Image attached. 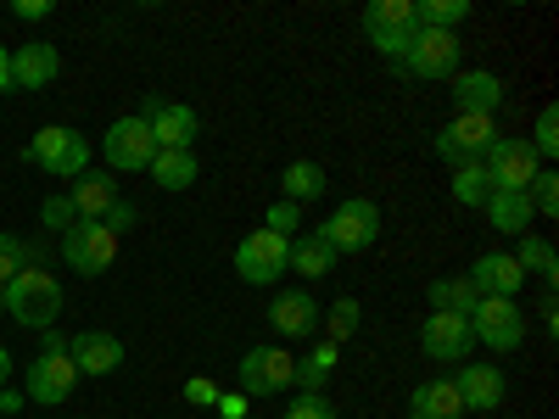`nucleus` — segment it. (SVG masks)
<instances>
[{
	"label": "nucleus",
	"instance_id": "39",
	"mask_svg": "<svg viewBox=\"0 0 559 419\" xmlns=\"http://www.w3.org/2000/svg\"><path fill=\"white\" fill-rule=\"evenodd\" d=\"M39 224H45V229H57V236H62V229H73L79 218H73L68 196H45V207H39Z\"/></svg>",
	"mask_w": 559,
	"mask_h": 419
},
{
	"label": "nucleus",
	"instance_id": "30",
	"mask_svg": "<svg viewBox=\"0 0 559 419\" xmlns=\"http://www.w3.org/2000/svg\"><path fill=\"white\" fill-rule=\"evenodd\" d=\"M364 28L369 34H408V28H419L414 23V0H376V7L364 12Z\"/></svg>",
	"mask_w": 559,
	"mask_h": 419
},
{
	"label": "nucleus",
	"instance_id": "16",
	"mask_svg": "<svg viewBox=\"0 0 559 419\" xmlns=\"http://www.w3.org/2000/svg\"><path fill=\"white\" fill-rule=\"evenodd\" d=\"M112 202H118V179H112V173H96V168H84V173L73 179V191H68V207H73V218H84V224H102Z\"/></svg>",
	"mask_w": 559,
	"mask_h": 419
},
{
	"label": "nucleus",
	"instance_id": "37",
	"mask_svg": "<svg viewBox=\"0 0 559 419\" xmlns=\"http://www.w3.org/2000/svg\"><path fill=\"white\" fill-rule=\"evenodd\" d=\"M286 419H336V403L324 397V392H297L286 403Z\"/></svg>",
	"mask_w": 559,
	"mask_h": 419
},
{
	"label": "nucleus",
	"instance_id": "10",
	"mask_svg": "<svg viewBox=\"0 0 559 419\" xmlns=\"http://www.w3.org/2000/svg\"><path fill=\"white\" fill-rule=\"evenodd\" d=\"M286 236H274V229H252V236L236 247V274L247 286H274L280 274H286Z\"/></svg>",
	"mask_w": 559,
	"mask_h": 419
},
{
	"label": "nucleus",
	"instance_id": "3",
	"mask_svg": "<svg viewBox=\"0 0 559 419\" xmlns=\"http://www.w3.org/2000/svg\"><path fill=\"white\" fill-rule=\"evenodd\" d=\"M471 336L492 352H515L526 342V313L515 297H481L476 313H471Z\"/></svg>",
	"mask_w": 559,
	"mask_h": 419
},
{
	"label": "nucleus",
	"instance_id": "7",
	"mask_svg": "<svg viewBox=\"0 0 559 419\" xmlns=\"http://www.w3.org/2000/svg\"><path fill=\"white\" fill-rule=\"evenodd\" d=\"M481 168L492 179V191H532V179L543 173V163H537V152L526 146V140H503V134L481 152Z\"/></svg>",
	"mask_w": 559,
	"mask_h": 419
},
{
	"label": "nucleus",
	"instance_id": "5",
	"mask_svg": "<svg viewBox=\"0 0 559 419\" xmlns=\"http://www.w3.org/2000/svg\"><path fill=\"white\" fill-rule=\"evenodd\" d=\"M112 258H118V236L107 224H73V229H62V263L68 268H79L84 279H96V274H107L112 268Z\"/></svg>",
	"mask_w": 559,
	"mask_h": 419
},
{
	"label": "nucleus",
	"instance_id": "45",
	"mask_svg": "<svg viewBox=\"0 0 559 419\" xmlns=\"http://www.w3.org/2000/svg\"><path fill=\"white\" fill-rule=\"evenodd\" d=\"M23 408H28L23 392H7V386H0V419H7V414H23Z\"/></svg>",
	"mask_w": 559,
	"mask_h": 419
},
{
	"label": "nucleus",
	"instance_id": "47",
	"mask_svg": "<svg viewBox=\"0 0 559 419\" xmlns=\"http://www.w3.org/2000/svg\"><path fill=\"white\" fill-rule=\"evenodd\" d=\"M45 352H68V336L62 331H45Z\"/></svg>",
	"mask_w": 559,
	"mask_h": 419
},
{
	"label": "nucleus",
	"instance_id": "20",
	"mask_svg": "<svg viewBox=\"0 0 559 419\" xmlns=\"http://www.w3.org/2000/svg\"><path fill=\"white\" fill-rule=\"evenodd\" d=\"M471 286L481 297H515L526 286V274H521V263L509 258V252H481L476 268H471Z\"/></svg>",
	"mask_w": 559,
	"mask_h": 419
},
{
	"label": "nucleus",
	"instance_id": "36",
	"mask_svg": "<svg viewBox=\"0 0 559 419\" xmlns=\"http://www.w3.org/2000/svg\"><path fill=\"white\" fill-rule=\"evenodd\" d=\"M526 202H532V213H543V218H554L559 213V173H537L532 179V191H526Z\"/></svg>",
	"mask_w": 559,
	"mask_h": 419
},
{
	"label": "nucleus",
	"instance_id": "25",
	"mask_svg": "<svg viewBox=\"0 0 559 419\" xmlns=\"http://www.w3.org/2000/svg\"><path fill=\"white\" fill-rule=\"evenodd\" d=\"M286 268H297L302 279H324L336 268V252L324 247L319 236H292V247H286Z\"/></svg>",
	"mask_w": 559,
	"mask_h": 419
},
{
	"label": "nucleus",
	"instance_id": "21",
	"mask_svg": "<svg viewBox=\"0 0 559 419\" xmlns=\"http://www.w3.org/2000/svg\"><path fill=\"white\" fill-rule=\"evenodd\" d=\"M269 324H274L280 336L302 342V336H313V331H319V302H313L308 291H280V297H274V308H269Z\"/></svg>",
	"mask_w": 559,
	"mask_h": 419
},
{
	"label": "nucleus",
	"instance_id": "43",
	"mask_svg": "<svg viewBox=\"0 0 559 419\" xmlns=\"http://www.w3.org/2000/svg\"><path fill=\"white\" fill-rule=\"evenodd\" d=\"M185 397H191V403H202V408H213V403H218V386L197 375V381H185Z\"/></svg>",
	"mask_w": 559,
	"mask_h": 419
},
{
	"label": "nucleus",
	"instance_id": "29",
	"mask_svg": "<svg viewBox=\"0 0 559 419\" xmlns=\"http://www.w3.org/2000/svg\"><path fill=\"white\" fill-rule=\"evenodd\" d=\"M336 358H342L336 342H319L308 358H297V386H302V392H324V381L336 375Z\"/></svg>",
	"mask_w": 559,
	"mask_h": 419
},
{
	"label": "nucleus",
	"instance_id": "48",
	"mask_svg": "<svg viewBox=\"0 0 559 419\" xmlns=\"http://www.w3.org/2000/svg\"><path fill=\"white\" fill-rule=\"evenodd\" d=\"M7 381H12V352L0 347V386H7Z\"/></svg>",
	"mask_w": 559,
	"mask_h": 419
},
{
	"label": "nucleus",
	"instance_id": "27",
	"mask_svg": "<svg viewBox=\"0 0 559 419\" xmlns=\"http://www.w3.org/2000/svg\"><path fill=\"white\" fill-rule=\"evenodd\" d=\"M509 258L521 263V274H537L543 286H554V279H559V258H554V241L532 236V229L521 236V252H509Z\"/></svg>",
	"mask_w": 559,
	"mask_h": 419
},
{
	"label": "nucleus",
	"instance_id": "33",
	"mask_svg": "<svg viewBox=\"0 0 559 419\" xmlns=\"http://www.w3.org/2000/svg\"><path fill=\"white\" fill-rule=\"evenodd\" d=\"M358 319H364V308L353 302V297H336V308H331V319H324V331H331V336H324V342H347L353 331H358Z\"/></svg>",
	"mask_w": 559,
	"mask_h": 419
},
{
	"label": "nucleus",
	"instance_id": "26",
	"mask_svg": "<svg viewBox=\"0 0 559 419\" xmlns=\"http://www.w3.org/2000/svg\"><path fill=\"white\" fill-rule=\"evenodd\" d=\"M146 173L163 184V191H191L197 173H202V163H197V152H157Z\"/></svg>",
	"mask_w": 559,
	"mask_h": 419
},
{
	"label": "nucleus",
	"instance_id": "28",
	"mask_svg": "<svg viewBox=\"0 0 559 419\" xmlns=\"http://www.w3.org/2000/svg\"><path fill=\"white\" fill-rule=\"evenodd\" d=\"M280 184H286V202H319L324 191H331V179H324V168L319 163H292L286 173H280Z\"/></svg>",
	"mask_w": 559,
	"mask_h": 419
},
{
	"label": "nucleus",
	"instance_id": "42",
	"mask_svg": "<svg viewBox=\"0 0 559 419\" xmlns=\"http://www.w3.org/2000/svg\"><path fill=\"white\" fill-rule=\"evenodd\" d=\"M134 218H140V213H134V202H123V196H118V202L107 207V218H102V224L112 229V236H123V229H129Z\"/></svg>",
	"mask_w": 559,
	"mask_h": 419
},
{
	"label": "nucleus",
	"instance_id": "14",
	"mask_svg": "<svg viewBox=\"0 0 559 419\" xmlns=\"http://www.w3.org/2000/svg\"><path fill=\"white\" fill-rule=\"evenodd\" d=\"M419 347H426V358H471V347H476L471 319L464 313H426V324H419Z\"/></svg>",
	"mask_w": 559,
	"mask_h": 419
},
{
	"label": "nucleus",
	"instance_id": "24",
	"mask_svg": "<svg viewBox=\"0 0 559 419\" xmlns=\"http://www.w3.org/2000/svg\"><path fill=\"white\" fill-rule=\"evenodd\" d=\"M426 297H431V313H464V319H471L476 302H481V291L471 286V274H459V279H431Z\"/></svg>",
	"mask_w": 559,
	"mask_h": 419
},
{
	"label": "nucleus",
	"instance_id": "44",
	"mask_svg": "<svg viewBox=\"0 0 559 419\" xmlns=\"http://www.w3.org/2000/svg\"><path fill=\"white\" fill-rule=\"evenodd\" d=\"M247 403H252V397L229 392V397H218V414H224V419H247Z\"/></svg>",
	"mask_w": 559,
	"mask_h": 419
},
{
	"label": "nucleus",
	"instance_id": "22",
	"mask_svg": "<svg viewBox=\"0 0 559 419\" xmlns=\"http://www.w3.org/2000/svg\"><path fill=\"white\" fill-rule=\"evenodd\" d=\"M408 419H464V403H459V386L453 381H419L408 392Z\"/></svg>",
	"mask_w": 559,
	"mask_h": 419
},
{
	"label": "nucleus",
	"instance_id": "23",
	"mask_svg": "<svg viewBox=\"0 0 559 419\" xmlns=\"http://www.w3.org/2000/svg\"><path fill=\"white\" fill-rule=\"evenodd\" d=\"M487 218H492L498 236H526V224H532L537 213H532L526 191H492V196H487Z\"/></svg>",
	"mask_w": 559,
	"mask_h": 419
},
{
	"label": "nucleus",
	"instance_id": "40",
	"mask_svg": "<svg viewBox=\"0 0 559 419\" xmlns=\"http://www.w3.org/2000/svg\"><path fill=\"white\" fill-rule=\"evenodd\" d=\"M408 39H414V28H408V34H369V45H376L381 57H392V62L408 57Z\"/></svg>",
	"mask_w": 559,
	"mask_h": 419
},
{
	"label": "nucleus",
	"instance_id": "41",
	"mask_svg": "<svg viewBox=\"0 0 559 419\" xmlns=\"http://www.w3.org/2000/svg\"><path fill=\"white\" fill-rule=\"evenodd\" d=\"M51 12H57L51 0H12V17H17V23H45Z\"/></svg>",
	"mask_w": 559,
	"mask_h": 419
},
{
	"label": "nucleus",
	"instance_id": "17",
	"mask_svg": "<svg viewBox=\"0 0 559 419\" xmlns=\"http://www.w3.org/2000/svg\"><path fill=\"white\" fill-rule=\"evenodd\" d=\"M453 101L459 112H476V118H492L503 107V79L487 73V68H471V73H453Z\"/></svg>",
	"mask_w": 559,
	"mask_h": 419
},
{
	"label": "nucleus",
	"instance_id": "19",
	"mask_svg": "<svg viewBox=\"0 0 559 419\" xmlns=\"http://www.w3.org/2000/svg\"><path fill=\"white\" fill-rule=\"evenodd\" d=\"M453 386H459L464 414H487V408L503 403V375H498L492 363H464L459 375H453Z\"/></svg>",
	"mask_w": 559,
	"mask_h": 419
},
{
	"label": "nucleus",
	"instance_id": "34",
	"mask_svg": "<svg viewBox=\"0 0 559 419\" xmlns=\"http://www.w3.org/2000/svg\"><path fill=\"white\" fill-rule=\"evenodd\" d=\"M526 146L537 152V163H543V157H559V107H543V112H537V134L526 140Z\"/></svg>",
	"mask_w": 559,
	"mask_h": 419
},
{
	"label": "nucleus",
	"instance_id": "18",
	"mask_svg": "<svg viewBox=\"0 0 559 419\" xmlns=\"http://www.w3.org/2000/svg\"><path fill=\"white\" fill-rule=\"evenodd\" d=\"M57 73H62L57 45L34 39V45H17V51H12V89H45Z\"/></svg>",
	"mask_w": 559,
	"mask_h": 419
},
{
	"label": "nucleus",
	"instance_id": "38",
	"mask_svg": "<svg viewBox=\"0 0 559 419\" xmlns=\"http://www.w3.org/2000/svg\"><path fill=\"white\" fill-rule=\"evenodd\" d=\"M23 268H28V241H17V236L0 229V286H7L12 274H23Z\"/></svg>",
	"mask_w": 559,
	"mask_h": 419
},
{
	"label": "nucleus",
	"instance_id": "13",
	"mask_svg": "<svg viewBox=\"0 0 559 419\" xmlns=\"http://www.w3.org/2000/svg\"><path fill=\"white\" fill-rule=\"evenodd\" d=\"M492 140H498V129H492V118H476V112H459L448 129H437V140H431V146H437V157L442 163H471V157H481L487 146H492Z\"/></svg>",
	"mask_w": 559,
	"mask_h": 419
},
{
	"label": "nucleus",
	"instance_id": "49",
	"mask_svg": "<svg viewBox=\"0 0 559 419\" xmlns=\"http://www.w3.org/2000/svg\"><path fill=\"white\" fill-rule=\"evenodd\" d=\"M0 319H7V286H0Z\"/></svg>",
	"mask_w": 559,
	"mask_h": 419
},
{
	"label": "nucleus",
	"instance_id": "9",
	"mask_svg": "<svg viewBox=\"0 0 559 419\" xmlns=\"http://www.w3.org/2000/svg\"><path fill=\"white\" fill-rule=\"evenodd\" d=\"M102 157H107V168H123V173H134V168H152V157H157V140H152L146 118H140V112L118 118V123L107 129V140H102Z\"/></svg>",
	"mask_w": 559,
	"mask_h": 419
},
{
	"label": "nucleus",
	"instance_id": "32",
	"mask_svg": "<svg viewBox=\"0 0 559 419\" xmlns=\"http://www.w3.org/2000/svg\"><path fill=\"white\" fill-rule=\"evenodd\" d=\"M464 17H471V0H414V23L419 28H459Z\"/></svg>",
	"mask_w": 559,
	"mask_h": 419
},
{
	"label": "nucleus",
	"instance_id": "15",
	"mask_svg": "<svg viewBox=\"0 0 559 419\" xmlns=\"http://www.w3.org/2000/svg\"><path fill=\"white\" fill-rule=\"evenodd\" d=\"M68 358H73L79 375H112V369L123 363V342L112 331H79L68 342Z\"/></svg>",
	"mask_w": 559,
	"mask_h": 419
},
{
	"label": "nucleus",
	"instance_id": "31",
	"mask_svg": "<svg viewBox=\"0 0 559 419\" xmlns=\"http://www.w3.org/2000/svg\"><path fill=\"white\" fill-rule=\"evenodd\" d=\"M453 196H459L464 207H487V196H492V179H487L481 157H471V163H459V168H453Z\"/></svg>",
	"mask_w": 559,
	"mask_h": 419
},
{
	"label": "nucleus",
	"instance_id": "6",
	"mask_svg": "<svg viewBox=\"0 0 559 419\" xmlns=\"http://www.w3.org/2000/svg\"><path fill=\"white\" fill-rule=\"evenodd\" d=\"M297 386V358L286 347H252L241 358V397H280Z\"/></svg>",
	"mask_w": 559,
	"mask_h": 419
},
{
	"label": "nucleus",
	"instance_id": "1",
	"mask_svg": "<svg viewBox=\"0 0 559 419\" xmlns=\"http://www.w3.org/2000/svg\"><path fill=\"white\" fill-rule=\"evenodd\" d=\"M62 313V279L51 268H23L7 279V319H17L23 331H51Z\"/></svg>",
	"mask_w": 559,
	"mask_h": 419
},
{
	"label": "nucleus",
	"instance_id": "11",
	"mask_svg": "<svg viewBox=\"0 0 559 419\" xmlns=\"http://www.w3.org/2000/svg\"><path fill=\"white\" fill-rule=\"evenodd\" d=\"M140 118H146L152 140H157V152H191V140H197V112L191 107H179V101H163V96H146L140 101Z\"/></svg>",
	"mask_w": 559,
	"mask_h": 419
},
{
	"label": "nucleus",
	"instance_id": "12",
	"mask_svg": "<svg viewBox=\"0 0 559 419\" xmlns=\"http://www.w3.org/2000/svg\"><path fill=\"white\" fill-rule=\"evenodd\" d=\"M73 386H79V369H73V358L68 352H39L34 363H28V403L34 408H57V403H68L73 397Z\"/></svg>",
	"mask_w": 559,
	"mask_h": 419
},
{
	"label": "nucleus",
	"instance_id": "4",
	"mask_svg": "<svg viewBox=\"0 0 559 419\" xmlns=\"http://www.w3.org/2000/svg\"><path fill=\"white\" fill-rule=\"evenodd\" d=\"M23 157H28L34 168H45V173H57V179H79V173L90 168L84 134H79V129H62V123L39 129V134H34V146H28Z\"/></svg>",
	"mask_w": 559,
	"mask_h": 419
},
{
	"label": "nucleus",
	"instance_id": "46",
	"mask_svg": "<svg viewBox=\"0 0 559 419\" xmlns=\"http://www.w3.org/2000/svg\"><path fill=\"white\" fill-rule=\"evenodd\" d=\"M7 89H12V51L0 45V96H7Z\"/></svg>",
	"mask_w": 559,
	"mask_h": 419
},
{
	"label": "nucleus",
	"instance_id": "2",
	"mask_svg": "<svg viewBox=\"0 0 559 419\" xmlns=\"http://www.w3.org/2000/svg\"><path fill=\"white\" fill-rule=\"evenodd\" d=\"M313 236H319L324 247H331L336 258H342V252H364L369 241L381 236V207L369 202V196H347L331 218H324V224L313 229Z\"/></svg>",
	"mask_w": 559,
	"mask_h": 419
},
{
	"label": "nucleus",
	"instance_id": "35",
	"mask_svg": "<svg viewBox=\"0 0 559 419\" xmlns=\"http://www.w3.org/2000/svg\"><path fill=\"white\" fill-rule=\"evenodd\" d=\"M263 229H274V236H286V241H292V236H302V207L280 196V202L263 213Z\"/></svg>",
	"mask_w": 559,
	"mask_h": 419
},
{
	"label": "nucleus",
	"instance_id": "8",
	"mask_svg": "<svg viewBox=\"0 0 559 419\" xmlns=\"http://www.w3.org/2000/svg\"><path fill=\"white\" fill-rule=\"evenodd\" d=\"M459 51H464L459 34H448V28H414L403 73H414V79H453L459 73Z\"/></svg>",
	"mask_w": 559,
	"mask_h": 419
}]
</instances>
